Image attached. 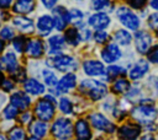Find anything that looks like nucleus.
I'll return each mask as SVG.
<instances>
[{"mask_svg":"<svg viewBox=\"0 0 158 140\" xmlns=\"http://www.w3.org/2000/svg\"><path fill=\"white\" fill-rule=\"evenodd\" d=\"M141 140H154V138H153L152 135H149V134H147V135H144V136H142V138H141Z\"/></svg>","mask_w":158,"mask_h":140,"instance_id":"obj_49","label":"nucleus"},{"mask_svg":"<svg viewBox=\"0 0 158 140\" xmlns=\"http://www.w3.org/2000/svg\"><path fill=\"white\" fill-rule=\"evenodd\" d=\"M4 49V43H2V41L0 39V53H1V50Z\"/></svg>","mask_w":158,"mask_h":140,"instance_id":"obj_50","label":"nucleus"},{"mask_svg":"<svg viewBox=\"0 0 158 140\" xmlns=\"http://www.w3.org/2000/svg\"><path fill=\"white\" fill-rule=\"evenodd\" d=\"M54 28V21L53 17L49 15H42L37 20V31L41 36H47L51 33V31Z\"/></svg>","mask_w":158,"mask_h":140,"instance_id":"obj_15","label":"nucleus"},{"mask_svg":"<svg viewBox=\"0 0 158 140\" xmlns=\"http://www.w3.org/2000/svg\"><path fill=\"white\" fill-rule=\"evenodd\" d=\"M0 86H1V88H2L4 91L9 92V91H11V90L14 88V81L10 80V79H4V80L0 82Z\"/></svg>","mask_w":158,"mask_h":140,"instance_id":"obj_40","label":"nucleus"},{"mask_svg":"<svg viewBox=\"0 0 158 140\" xmlns=\"http://www.w3.org/2000/svg\"><path fill=\"white\" fill-rule=\"evenodd\" d=\"M65 38H67V42L70 45H77L79 43V41H80L79 29H77V28H69L65 32Z\"/></svg>","mask_w":158,"mask_h":140,"instance_id":"obj_30","label":"nucleus"},{"mask_svg":"<svg viewBox=\"0 0 158 140\" xmlns=\"http://www.w3.org/2000/svg\"><path fill=\"white\" fill-rule=\"evenodd\" d=\"M53 21H54V28L58 31H63L68 23V10H65L63 6H58L53 9Z\"/></svg>","mask_w":158,"mask_h":140,"instance_id":"obj_12","label":"nucleus"},{"mask_svg":"<svg viewBox=\"0 0 158 140\" xmlns=\"http://www.w3.org/2000/svg\"><path fill=\"white\" fill-rule=\"evenodd\" d=\"M0 140H6V138H5L2 134H0Z\"/></svg>","mask_w":158,"mask_h":140,"instance_id":"obj_53","label":"nucleus"},{"mask_svg":"<svg viewBox=\"0 0 158 140\" xmlns=\"http://www.w3.org/2000/svg\"><path fill=\"white\" fill-rule=\"evenodd\" d=\"M73 130L74 126L72 122L68 118H63V117L57 118L51 128L52 135L58 140H69L73 135Z\"/></svg>","mask_w":158,"mask_h":140,"instance_id":"obj_2","label":"nucleus"},{"mask_svg":"<svg viewBox=\"0 0 158 140\" xmlns=\"http://www.w3.org/2000/svg\"><path fill=\"white\" fill-rule=\"evenodd\" d=\"M107 33L105 32V31H96L95 32V34H94V39H95V42L96 43H105L106 41H107Z\"/></svg>","mask_w":158,"mask_h":140,"instance_id":"obj_38","label":"nucleus"},{"mask_svg":"<svg viewBox=\"0 0 158 140\" xmlns=\"http://www.w3.org/2000/svg\"><path fill=\"white\" fill-rule=\"evenodd\" d=\"M27 140H40L38 138H35V136H32V138H30V139H27Z\"/></svg>","mask_w":158,"mask_h":140,"instance_id":"obj_52","label":"nucleus"},{"mask_svg":"<svg viewBox=\"0 0 158 140\" xmlns=\"http://www.w3.org/2000/svg\"><path fill=\"white\" fill-rule=\"evenodd\" d=\"M135 44H136V49L138 53L141 54H146L148 53L151 44H152V37L149 33L144 32V31H139L136 33L135 36Z\"/></svg>","mask_w":158,"mask_h":140,"instance_id":"obj_8","label":"nucleus"},{"mask_svg":"<svg viewBox=\"0 0 158 140\" xmlns=\"http://www.w3.org/2000/svg\"><path fill=\"white\" fill-rule=\"evenodd\" d=\"M79 36H80V39L83 41H89L91 38V32L89 28H85V27H81L79 29Z\"/></svg>","mask_w":158,"mask_h":140,"instance_id":"obj_41","label":"nucleus"},{"mask_svg":"<svg viewBox=\"0 0 158 140\" xmlns=\"http://www.w3.org/2000/svg\"><path fill=\"white\" fill-rule=\"evenodd\" d=\"M74 131H75V136L78 140H90V138H91V131H90L89 124L84 119H79L75 123Z\"/></svg>","mask_w":158,"mask_h":140,"instance_id":"obj_19","label":"nucleus"},{"mask_svg":"<svg viewBox=\"0 0 158 140\" xmlns=\"http://www.w3.org/2000/svg\"><path fill=\"white\" fill-rule=\"evenodd\" d=\"M148 59H149V61L158 64V45H154L148 52Z\"/></svg>","mask_w":158,"mask_h":140,"instance_id":"obj_39","label":"nucleus"},{"mask_svg":"<svg viewBox=\"0 0 158 140\" xmlns=\"http://www.w3.org/2000/svg\"><path fill=\"white\" fill-rule=\"evenodd\" d=\"M41 1H42V4H43L47 9H52V7L57 4L58 0H41Z\"/></svg>","mask_w":158,"mask_h":140,"instance_id":"obj_46","label":"nucleus"},{"mask_svg":"<svg viewBox=\"0 0 158 140\" xmlns=\"http://www.w3.org/2000/svg\"><path fill=\"white\" fill-rule=\"evenodd\" d=\"M110 4V0H91V7L96 11L105 9Z\"/></svg>","mask_w":158,"mask_h":140,"instance_id":"obj_37","label":"nucleus"},{"mask_svg":"<svg viewBox=\"0 0 158 140\" xmlns=\"http://www.w3.org/2000/svg\"><path fill=\"white\" fill-rule=\"evenodd\" d=\"M59 109L64 114H72L73 113V103L70 102L69 98L62 97L59 99Z\"/></svg>","mask_w":158,"mask_h":140,"instance_id":"obj_33","label":"nucleus"},{"mask_svg":"<svg viewBox=\"0 0 158 140\" xmlns=\"http://www.w3.org/2000/svg\"><path fill=\"white\" fill-rule=\"evenodd\" d=\"M12 4V0H0V9H9Z\"/></svg>","mask_w":158,"mask_h":140,"instance_id":"obj_47","label":"nucleus"},{"mask_svg":"<svg viewBox=\"0 0 158 140\" xmlns=\"http://www.w3.org/2000/svg\"><path fill=\"white\" fill-rule=\"evenodd\" d=\"M127 2L133 9H142L146 5L147 0H127Z\"/></svg>","mask_w":158,"mask_h":140,"instance_id":"obj_42","label":"nucleus"},{"mask_svg":"<svg viewBox=\"0 0 158 140\" xmlns=\"http://www.w3.org/2000/svg\"><path fill=\"white\" fill-rule=\"evenodd\" d=\"M48 64L51 66L56 68L57 70L63 71V72H69L72 70L78 69L77 60L70 55H56V56H52L48 60Z\"/></svg>","mask_w":158,"mask_h":140,"instance_id":"obj_4","label":"nucleus"},{"mask_svg":"<svg viewBox=\"0 0 158 140\" xmlns=\"http://www.w3.org/2000/svg\"><path fill=\"white\" fill-rule=\"evenodd\" d=\"M0 69H1V63H0Z\"/></svg>","mask_w":158,"mask_h":140,"instance_id":"obj_55","label":"nucleus"},{"mask_svg":"<svg viewBox=\"0 0 158 140\" xmlns=\"http://www.w3.org/2000/svg\"><path fill=\"white\" fill-rule=\"evenodd\" d=\"M88 23L96 31H104V28L110 25V17L104 12H96L89 17Z\"/></svg>","mask_w":158,"mask_h":140,"instance_id":"obj_11","label":"nucleus"},{"mask_svg":"<svg viewBox=\"0 0 158 140\" xmlns=\"http://www.w3.org/2000/svg\"><path fill=\"white\" fill-rule=\"evenodd\" d=\"M114 39L121 44V45H127L131 43L132 41V36L126 31V29H118L115 32V36H114Z\"/></svg>","mask_w":158,"mask_h":140,"instance_id":"obj_27","label":"nucleus"},{"mask_svg":"<svg viewBox=\"0 0 158 140\" xmlns=\"http://www.w3.org/2000/svg\"><path fill=\"white\" fill-rule=\"evenodd\" d=\"M131 115L137 122H139L142 124H148L156 119L157 111L152 104H141V106H137L132 109Z\"/></svg>","mask_w":158,"mask_h":140,"instance_id":"obj_3","label":"nucleus"},{"mask_svg":"<svg viewBox=\"0 0 158 140\" xmlns=\"http://www.w3.org/2000/svg\"><path fill=\"white\" fill-rule=\"evenodd\" d=\"M151 7L158 11V0H151Z\"/></svg>","mask_w":158,"mask_h":140,"instance_id":"obj_48","label":"nucleus"},{"mask_svg":"<svg viewBox=\"0 0 158 140\" xmlns=\"http://www.w3.org/2000/svg\"><path fill=\"white\" fill-rule=\"evenodd\" d=\"M126 71L122 66H118V65H111L106 69V76L107 79H114V77H117L120 75H123Z\"/></svg>","mask_w":158,"mask_h":140,"instance_id":"obj_32","label":"nucleus"},{"mask_svg":"<svg viewBox=\"0 0 158 140\" xmlns=\"http://www.w3.org/2000/svg\"><path fill=\"white\" fill-rule=\"evenodd\" d=\"M23 88L25 91L28 93V95H32V96H40L44 92V86L43 84H41L38 80L36 79H26L25 82H23Z\"/></svg>","mask_w":158,"mask_h":140,"instance_id":"obj_17","label":"nucleus"},{"mask_svg":"<svg viewBox=\"0 0 158 140\" xmlns=\"http://www.w3.org/2000/svg\"><path fill=\"white\" fill-rule=\"evenodd\" d=\"M77 85V77L74 74L68 72L65 74L56 85V92L57 93H65L70 90H73Z\"/></svg>","mask_w":158,"mask_h":140,"instance_id":"obj_10","label":"nucleus"},{"mask_svg":"<svg viewBox=\"0 0 158 140\" xmlns=\"http://www.w3.org/2000/svg\"><path fill=\"white\" fill-rule=\"evenodd\" d=\"M117 18L118 21L128 29L132 31H137V28L139 27V18L137 17V15H135L130 9L127 7H118L116 11Z\"/></svg>","mask_w":158,"mask_h":140,"instance_id":"obj_5","label":"nucleus"},{"mask_svg":"<svg viewBox=\"0 0 158 140\" xmlns=\"http://www.w3.org/2000/svg\"><path fill=\"white\" fill-rule=\"evenodd\" d=\"M12 37H14V31H12L10 27L5 26V27H2V28L0 29V38H1V39L10 41V39H12Z\"/></svg>","mask_w":158,"mask_h":140,"instance_id":"obj_36","label":"nucleus"},{"mask_svg":"<svg viewBox=\"0 0 158 140\" xmlns=\"http://www.w3.org/2000/svg\"><path fill=\"white\" fill-rule=\"evenodd\" d=\"M148 63L146 61V60H143V59H141V60H138L132 68H131V70H130V77L132 79V80H138V79H141V77H143L144 75H146V72L148 71Z\"/></svg>","mask_w":158,"mask_h":140,"instance_id":"obj_21","label":"nucleus"},{"mask_svg":"<svg viewBox=\"0 0 158 140\" xmlns=\"http://www.w3.org/2000/svg\"><path fill=\"white\" fill-rule=\"evenodd\" d=\"M30 103H31V98L21 91H17L10 96V104L15 106L17 109L23 111L30 106Z\"/></svg>","mask_w":158,"mask_h":140,"instance_id":"obj_16","label":"nucleus"},{"mask_svg":"<svg viewBox=\"0 0 158 140\" xmlns=\"http://www.w3.org/2000/svg\"><path fill=\"white\" fill-rule=\"evenodd\" d=\"M12 23L19 31H21L23 33H31L33 31V21L31 18H27L23 16H17L12 20Z\"/></svg>","mask_w":158,"mask_h":140,"instance_id":"obj_22","label":"nucleus"},{"mask_svg":"<svg viewBox=\"0 0 158 140\" xmlns=\"http://www.w3.org/2000/svg\"><path fill=\"white\" fill-rule=\"evenodd\" d=\"M139 133L141 129L136 124H125L118 129V136L123 140H136Z\"/></svg>","mask_w":158,"mask_h":140,"instance_id":"obj_14","label":"nucleus"},{"mask_svg":"<svg viewBox=\"0 0 158 140\" xmlns=\"http://www.w3.org/2000/svg\"><path fill=\"white\" fill-rule=\"evenodd\" d=\"M2 80H4V75H2V72L0 71V82H1Z\"/></svg>","mask_w":158,"mask_h":140,"instance_id":"obj_51","label":"nucleus"},{"mask_svg":"<svg viewBox=\"0 0 158 140\" xmlns=\"http://www.w3.org/2000/svg\"><path fill=\"white\" fill-rule=\"evenodd\" d=\"M157 36H158V29H157Z\"/></svg>","mask_w":158,"mask_h":140,"instance_id":"obj_54","label":"nucleus"},{"mask_svg":"<svg viewBox=\"0 0 158 140\" xmlns=\"http://www.w3.org/2000/svg\"><path fill=\"white\" fill-rule=\"evenodd\" d=\"M89 119H90L91 125L98 130H101L105 133H114L115 131V125L101 113H93V114H90Z\"/></svg>","mask_w":158,"mask_h":140,"instance_id":"obj_7","label":"nucleus"},{"mask_svg":"<svg viewBox=\"0 0 158 140\" xmlns=\"http://www.w3.org/2000/svg\"><path fill=\"white\" fill-rule=\"evenodd\" d=\"M17 112H19V109L15 106L9 104L7 107H5V109L2 112V115H4L5 119H14L17 115Z\"/></svg>","mask_w":158,"mask_h":140,"instance_id":"obj_35","label":"nucleus"},{"mask_svg":"<svg viewBox=\"0 0 158 140\" xmlns=\"http://www.w3.org/2000/svg\"><path fill=\"white\" fill-rule=\"evenodd\" d=\"M12 45H14V48H15V50H16V52L22 53L23 50H26L27 41L25 39V37L19 36V37H16V38H14V39H12Z\"/></svg>","mask_w":158,"mask_h":140,"instance_id":"obj_34","label":"nucleus"},{"mask_svg":"<svg viewBox=\"0 0 158 140\" xmlns=\"http://www.w3.org/2000/svg\"><path fill=\"white\" fill-rule=\"evenodd\" d=\"M1 65H2L10 74H14L16 70L20 69L17 58H16V55H15L12 52H7V53H5V54L2 55V58H1Z\"/></svg>","mask_w":158,"mask_h":140,"instance_id":"obj_20","label":"nucleus"},{"mask_svg":"<svg viewBox=\"0 0 158 140\" xmlns=\"http://www.w3.org/2000/svg\"><path fill=\"white\" fill-rule=\"evenodd\" d=\"M43 43L41 39H30L26 45V53L30 58H40L43 54Z\"/></svg>","mask_w":158,"mask_h":140,"instance_id":"obj_18","label":"nucleus"},{"mask_svg":"<svg viewBox=\"0 0 158 140\" xmlns=\"http://www.w3.org/2000/svg\"><path fill=\"white\" fill-rule=\"evenodd\" d=\"M148 23H149V26H151L152 28L158 29V12H156V14H153V15L149 16Z\"/></svg>","mask_w":158,"mask_h":140,"instance_id":"obj_44","label":"nucleus"},{"mask_svg":"<svg viewBox=\"0 0 158 140\" xmlns=\"http://www.w3.org/2000/svg\"><path fill=\"white\" fill-rule=\"evenodd\" d=\"M83 18H84V15L83 12L79 10V9H70L68 10V22L72 23V25H80L83 22Z\"/></svg>","mask_w":158,"mask_h":140,"instance_id":"obj_26","label":"nucleus"},{"mask_svg":"<svg viewBox=\"0 0 158 140\" xmlns=\"http://www.w3.org/2000/svg\"><path fill=\"white\" fill-rule=\"evenodd\" d=\"M28 129H30V133H31L35 138L41 139V138L46 136L47 130H48V126H47L46 122L38 119V120H36V122H32Z\"/></svg>","mask_w":158,"mask_h":140,"instance_id":"obj_23","label":"nucleus"},{"mask_svg":"<svg viewBox=\"0 0 158 140\" xmlns=\"http://www.w3.org/2000/svg\"><path fill=\"white\" fill-rule=\"evenodd\" d=\"M101 58H102V60H104L105 63H109V64L115 63L116 60H118V59L121 58V50H120V48H118L116 44L110 43V44H107V45L102 49V52H101Z\"/></svg>","mask_w":158,"mask_h":140,"instance_id":"obj_13","label":"nucleus"},{"mask_svg":"<svg viewBox=\"0 0 158 140\" xmlns=\"http://www.w3.org/2000/svg\"><path fill=\"white\" fill-rule=\"evenodd\" d=\"M9 140H26V133L21 126H14L9 131Z\"/></svg>","mask_w":158,"mask_h":140,"instance_id":"obj_31","label":"nucleus"},{"mask_svg":"<svg viewBox=\"0 0 158 140\" xmlns=\"http://www.w3.org/2000/svg\"><path fill=\"white\" fill-rule=\"evenodd\" d=\"M148 84L154 88V90H157L158 91V76H149V79H148Z\"/></svg>","mask_w":158,"mask_h":140,"instance_id":"obj_45","label":"nucleus"},{"mask_svg":"<svg viewBox=\"0 0 158 140\" xmlns=\"http://www.w3.org/2000/svg\"><path fill=\"white\" fill-rule=\"evenodd\" d=\"M83 70L89 76H102L106 74L105 66L99 60H85L83 63Z\"/></svg>","mask_w":158,"mask_h":140,"instance_id":"obj_9","label":"nucleus"},{"mask_svg":"<svg viewBox=\"0 0 158 140\" xmlns=\"http://www.w3.org/2000/svg\"><path fill=\"white\" fill-rule=\"evenodd\" d=\"M42 76H43L44 84H46L47 86H49V87H53V86H56V85L58 84V80H57L56 74H54L52 70H49V69H44V70L42 71Z\"/></svg>","mask_w":158,"mask_h":140,"instance_id":"obj_29","label":"nucleus"},{"mask_svg":"<svg viewBox=\"0 0 158 140\" xmlns=\"http://www.w3.org/2000/svg\"><path fill=\"white\" fill-rule=\"evenodd\" d=\"M54 103L48 101L47 98L40 99L35 106V114L40 120L48 122L54 117Z\"/></svg>","mask_w":158,"mask_h":140,"instance_id":"obj_6","label":"nucleus"},{"mask_svg":"<svg viewBox=\"0 0 158 140\" xmlns=\"http://www.w3.org/2000/svg\"><path fill=\"white\" fill-rule=\"evenodd\" d=\"M79 90H80V92L85 93L94 101L101 99L107 92L105 84H102L101 81H98V80H91V79L81 81Z\"/></svg>","mask_w":158,"mask_h":140,"instance_id":"obj_1","label":"nucleus"},{"mask_svg":"<svg viewBox=\"0 0 158 140\" xmlns=\"http://www.w3.org/2000/svg\"><path fill=\"white\" fill-rule=\"evenodd\" d=\"M20 120L22 124H31L32 123V114L30 112H23L20 115Z\"/></svg>","mask_w":158,"mask_h":140,"instance_id":"obj_43","label":"nucleus"},{"mask_svg":"<svg viewBox=\"0 0 158 140\" xmlns=\"http://www.w3.org/2000/svg\"><path fill=\"white\" fill-rule=\"evenodd\" d=\"M35 9V1L33 0H17L14 5V12L16 14H28Z\"/></svg>","mask_w":158,"mask_h":140,"instance_id":"obj_24","label":"nucleus"},{"mask_svg":"<svg viewBox=\"0 0 158 140\" xmlns=\"http://www.w3.org/2000/svg\"><path fill=\"white\" fill-rule=\"evenodd\" d=\"M48 44L51 47V54H56L57 53L58 55H60L59 50L63 49V47L65 44V39H64V37L56 34V36H52V37L48 38Z\"/></svg>","mask_w":158,"mask_h":140,"instance_id":"obj_25","label":"nucleus"},{"mask_svg":"<svg viewBox=\"0 0 158 140\" xmlns=\"http://www.w3.org/2000/svg\"><path fill=\"white\" fill-rule=\"evenodd\" d=\"M130 90V84L126 79H117L112 85V91L116 93H123Z\"/></svg>","mask_w":158,"mask_h":140,"instance_id":"obj_28","label":"nucleus"}]
</instances>
